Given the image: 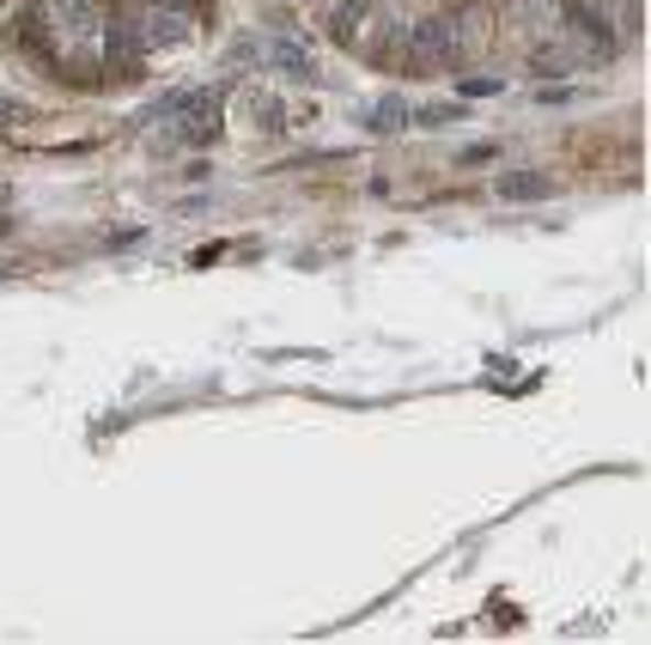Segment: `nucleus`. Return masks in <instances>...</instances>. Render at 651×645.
Returning a JSON list of instances; mask_svg holds the SVG:
<instances>
[{
	"label": "nucleus",
	"mask_w": 651,
	"mask_h": 645,
	"mask_svg": "<svg viewBox=\"0 0 651 645\" xmlns=\"http://www.w3.org/2000/svg\"><path fill=\"white\" fill-rule=\"evenodd\" d=\"M365 13H372V0H341V7H335V19H329V37H335V43H347V37H353V25H360Z\"/></svg>",
	"instance_id": "nucleus-7"
},
{
	"label": "nucleus",
	"mask_w": 651,
	"mask_h": 645,
	"mask_svg": "<svg viewBox=\"0 0 651 645\" xmlns=\"http://www.w3.org/2000/svg\"><path fill=\"white\" fill-rule=\"evenodd\" d=\"M470 31H475V13L463 7H444V13H427L402 31V67H463V49H470Z\"/></svg>",
	"instance_id": "nucleus-1"
},
{
	"label": "nucleus",
	"mask_w": 651,
	"mask_h": 645,
	"mask_svg": "<svg viewBox=\"0 0 651 645\" xmlns=\"http://www.w3.org/2000/svg\"><path fill=\"white\" fill-rule=\"evenodd\" d=\"M158 110H165L170 129H177V146H196V153H208V146L225 134V98L213 92V86H189V92H170Z\"/></svg>",
	"instance_id": "nucleus-2"
},
{
	"label": "nucleus",
	"mask_w": 651,
	"mask_h": 645,
	"mask_svg": "<svg viewBox=\"0 0 651 645\" xmlns=\"http://www.w3.org/2000/svg\"><path fill=\"white\" fill-rule=\"evenodd\" d=\"M456 86H463V98H494V92H499V79H494V74H475V79H456Z\"/></svg>",
	"instance_id": "nucleus-9"
},
{
	"label": "nucleus",
	"mask_w": 651,
	"mask_h": 645,
	"mask_svg": "<svg viewBox=\"0 0 651 645\" xmlns=\"http://www.w3.org/2000/svg\"><path fill=\"white\" fill-rule=\"evenodd\" d=\"M13 49L31 55V62L55 67V49H49V25H43V7H25V13L13 19Z\"/></svg>",
	"instance_id": "nucleus-3"
},
{
	"label": "nucleus",
	"mask_w": 651,
	"mask_h": 645,
	"mask_svg": "<svg viewBox=\"0 0 651 645\" xmlns=\"http://www.w3.org/2000/svg\"><path fill=\"white\" fill-rule=\"evenodd\" d=\"M408 116H415V110H408L402 98H378V104L365 110V129H372V134H402Z\"/></svg>",
	"instance_id": "nucleus-6"
},
{
	"label": "nucleus",
	"mask_w": 651,
	"mask_h": 645,
	"mask_svg": "<svg viewBox=\"0 0 651 645\" xmlns=\"http://www.w3.org/2000/svg\"><path fill=\"white\" fill-rule=\"evenodd\" d=\"M456 116H463V104H420V129H444Z\"/></svg>",
	"instance_id": "nucleus-8"
},
{
	"label": "nucleus",
	"mask_w": 651,
	"mask_h": 645,
	"mask_svg": "<svg viewBox=\"0 0 651 645\" xmlns=\"http://www.w3.org/2000/svg\"><path fill=\"white\" fill-rule=\"evenodd\" d=\"M19 116V104H7V98H0V122H13Z\"/></svg>",
	"instance_id": "nucleus-10"
},
{
	"label": "nucleus",
	"mask_w": 651,
	"mask_h": 645,
	"mask_svg": "<svg viewBox=\"0 0 651 645\" xmlns=\"http://www.w3.org/2000/svg\"><path fill=\"white\" fill-rule=\"evenodd\" d=\"M499 196L506 201H554V184L536 171H518V177H499Z\"/></svg>",
	"instance_id": "nucleus-5"
},
{
	"label": "nucleus",
	"mask_w": 651,
	"mask_h": 645,
	"mask_svg": "<svg viewBox=\"0 0 651 645\" xmlns=\"http://www.w3.org/2000/svg\"><path fill=\"white\" fill-rule=\"evenodd\" d=\"M268 67H274L280 79L317 86V62H311V49H305V43H293V37H274V43H268Z\"/></svg>",
	"instance_id": "nucleus-4"
}]
</instances>
